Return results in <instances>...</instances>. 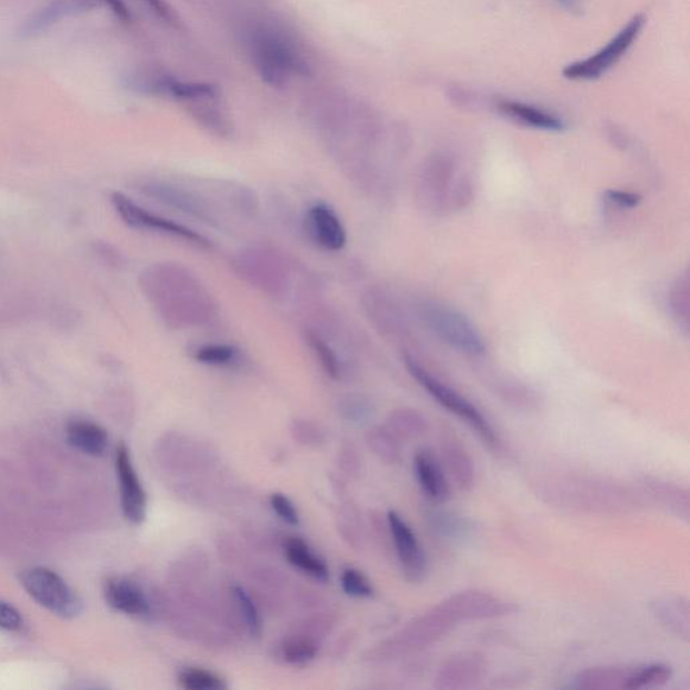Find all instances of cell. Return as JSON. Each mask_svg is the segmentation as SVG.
Returning a JSON list of instances; mask_svg holds the SVG:
<instances>
[{
    "mask_svg": "<svg viewBox=\"0 0 690 690\" xmlns=\"http://www.w3.org/2000/svg\"><path fill=\"white\" fill-rule=\"evenodd\" d=\"M146 299L167 326L182 329L212 322L218 307L206 284L181 263L149 266L139 278Z\"/></svg>",
    "mask_w": 690,
    "mask_h": 690,
    "instance_id": "1",
    "label": "cell"
},
{
    "mask_svg": "<svg viewBox=\"0 0 690 690\" xmlns=\"http://www.w3.org/2000/svg\"><path fill=\"white\" fill-rule=\"evenodd\" d=\"M414 189L418 208L433 218L463 212L474 199L473 176L458 157L446 151L427 158L417 174Z\"/></svg>",
    "mask_w": 690,
    "mask_h": 690,
    "instance_id": "2",
    "label": "cell"
},
{
    "mask_svg": "<svg viewBox=\"0 0 690 690\" xmlns=\"http://www.w3.org/2000/svg\"><path fill=\"white\" fill-rule=\"evenodd\" d=\"M414 312L422 327L454 352L472 359L483 358L487 353L482 332L458 308L441 300L421 299L416 302Z\"/></svg>",
    "mask_w": 690,
    "mask_h": 690,
    "instance_id": "3",
    "label": "cell"
},
{
    "mask_svg": "<svg viewBox=\"0 0 690 690\" xmlns=\"http://www.w3.org/2000/svg\"><path fill=\"white\" fill-rule=\"evenodd\" d=\"M403 364L407 367L408 372L413 377L414 381L420 384L441 408L447 409L449 413L454 414L459 420L466 422L492 451L499 452L500 449H502V442H500L497 430L493 429L489 418L484 416L483 411L480 410L477 404L468 400L467 397L452 388V386L441 381L439 377L434 376V373L430 371L426 364H422L420 360L416 359L413 354L404 353Z\"/></svg>",
    "mask_w": 690,
    "mask_h": 690,
    "instance_id": "4",
    "label": "cell"
},
{
    "mask_svg": "<svg viewBox=\"0 0 690 690\" xmlns=\"http://www.w3.org/2000/svg\"><path fill=\"white\" fill-rule=\"evenodd\" d=\"M288 263L268 247H249L239 251L232 261L238 277L263 293L280 297L289 284Z\"/></svg>",
    "mask_w": 690,
    "mask_h": 690,
    "instance_id": "5",
    "label": "cell"
},
{
    "mask_svg": "<svg viewBox=\"0 0 690 690\" xmlns=\"http://www.w3.org/2000/svg\"><path fill=\"white\" fill-rule=\"evenodd\" d=\"M98 9L109 10L119 21L131 22V12L124 0H50L41 9L24 19L18 30V36L21 38L36 37L52 29L67 18L86 14V12Z\"/></svg>",
    "mask_w": 690,
    "mask_h": 690,
    "instance_id": "6",
    "label": "cell"
},
{
    "mask_svg": "<svg viewBox=\"0 0 690 690\" xmlns=\"http://www.w3.org/2000/svg\"><path fill=\"white\" fill-rule=\"evenodd\" d=\"M24 590L38 604L46 607L57 617L72 619L82 610L78 594L53 571L37 567L28 569L21 576Z\"/></svg>",
    "mask_w": 690,
    "mask_h": 690,
    "instance_id": "7",
    "label": "cell"
},
{
    "mask_svg": "<svg viewBox=\"0 0 690 690\" xmlns=\"http://www.w3.org/2000/svg\"><path fill=\"white\" fill-rule=\"evenodd\" d=\"M111 204L118 217L132 230L162 233V236L183 240V242L201 247V249H211L212 247L211 240L201 236L200 232L176 223L173 220L162 218L160 214L149 212L148 209L137 204L123 193H112Z\"/></svg>",
    "mask_w": 690,
    "mask_h": 690,
    "instance_id": "8",
    "label": "cell"
},
{
    "mask_svg": "<svg viewBox=\"0 0 690 690\" xmlns=\"http://www.w3.org/2000/svg\"><path fill=\"white\" fill-rule=\"evenodd\" d=\"M643 16H636L619 33L588 59L573 62L563 69V76L571 80H594L609 72L629 52L644 27Z\"/></svg>",
    "mask_w": 690,
    "mask_h": 690,
    "instance_id": "9",
    "label": "cell"
},
{
    "mask_svg": "<svg viewBox=\"0 0 690 690\" xmlns=\"http://www.w3.org/2000/svg\"><path fill=\"white\" fill-rule=\"evenodd\" d=\"M252 56L268 84L281 87L300 68L299 56L280 36L261 31L252 41Z\"/></svg>",
    "mask_w": 690,
    "mask_h": 690,
    "instance_id": "10",
    "label": "cell"
},
{
    "mask_svg": "<svg viewBox=\"0 0 690 690\" xmlns=\"http://www.w3.org/2000/svg\"><path fill=\"white\" fill-rule=\"evenodd\" d=\"M141 191L148 198L162 202L163 206L177 209L189 217L217 226L219 223L217 211L208 202V199L194 193L191 189L176 186L172 182L148 181L141 187Z\"/></svg>",
    "mask_w": 690,
    "mask_h": 690,
    "instance_id": "11",
    "label": "cell"
},
{
    "mask_svg": "<svg viewBox=\"0 0 690 690\" xmlns=\"http://www.w3.org/2000/svg\"><path fill=\"white\" fill-rule=\"evenodd\" d=\"M388 522L404 576L410 582L426 581L428 578V559L426 550L418 541L413 529L396 511L389 512Z\"/></svg>",
    "mask_w": 690,
    "mask_h": 690,
    "instance_id": "12",
    "label": "cell"
},
{
    "mask_svg": "<svg viewBox=\"0 0 690 690\" xmlns=\"http://www.w3.org/2000/svg\"><path fill=\"white\" fill-rule=\"evenodd\" d=\"M439 446L441 466L444 468L448 479L459 491H471L474 482H477V467H474L470 452L467 451L454 430L441 427Z\"/></svg>",
    "mask_w": 690,
    "mask_h": 690,
    "instance_id": "13",
    "label": "cell"
},
{
    "mask_svg": "<svg viewBox=\"0 0 690 690\" xmlns=\"http://www.w3.org/2000/svg\"><path fill=\"white\" fill-rule=\"evenodd\" d=\"M364 307L373 324L386 338L408 339L411 334L409 316L388 291L371 289L364 296Z\"/></svg>",
    "mask_w": 690,
    "mask_h": 690,
    "instance_id": "14",
    "label": "cell"
},
{
    "mask_svg": "<svg viewBox=\"0 0 690 690\" xmlns=\"http://www.w3.org/2000/svg\"><path fill=\"white\" fill-rule=\"evenodd\" d=\"M116 466L123 514L131 523H142L148 509V498L124 444L118 447Z\"/></svg>",
    "mask_w": 690,
    "mask_h": 690,
    "instance_id": "15",
    "label": "cell"
},
{
    "mask_svg": "<svg viewBox=\"0 0 690 690\" xmlns=\"http://www.w3.org/2000/svg\"><path fill=\"white\" fill-rule=\"evenodd\" d=\"M489 673V663L478 653L452 657L439 670L434 687L440 690H467L477 688Z\"/></svg>",
    "mask_w": 690,
    "mask_h": 690,
    "instance_id": "16",
    "label": "cell"
},
{
    "mask_svg": "<svg viewBox=\"0 0 690 690\" xmlns=\"http://www.w3.org/2000/svg\"><path fill=\"white\" fill-rule=\"evenodd\" d=\"M306 231L313 243L322 250L337 252L347 244V231L343 221L331 206L316 202L306 214Z\"/></svg>",
    "mask_w": 690,
    "mask_h": 690,
    "instance_id": "17",
    "label": "cell"
},
{
    "mask_svg": "<svg viewBox=\"0 0 690 690\" xmlns=\"http://www.w3.org/2000/svg\"><path fill=\"white\" fill-rule=\"evenodd\" d=\"M413 466L418 486L426 497L437 504L448 502L451 498V483L440 459L429 449H421L414 456Z\"/></svg>",
    "mask_w": 690,
    "mask_h": 690,
    "instance_id": "18",
    "label": "cell"
},
{
    "mask_svg": "<svg viewBox=\"0 0 690 690\" xmlns=\"http://www.w3.org/2000/svg\"><path fill=\"white\" fill-rule=\"evenodd\" d=\"M104 597L111 609L126 616H149L150 603L142 588L128 579L113 578L107 581Z\"/></svg>",
    "mask_w": 690,
    "mask_h": 690,
    "instance_id": "19",
    "label": "cell"
},
{
    "mask_svg": "<svg viewBox=\"0 0 690 690\" xmlns=\"http://www.w3.org/2000/svg\"><path fill=\"white\" fill-rule=\"evenodd\" d=\"M498 110L511 122L541 131H562L566 123L556 113L541 109L523 101L503 100L498 104Z\"/></svg>",
    "mask_w": 690,
    "mask_h": 690,
    "instance_id": "20",
    "label": "cell"
},
{
    "mask_svg": "<svg viewBox=\"0 0 690 690\" xmlns=\"http://www.w3.org/2000/svg\"><path fill=\"white\" fill-rule=\"evenodd\" d=\"M657 620H660L663 627L672 631L674 636L690 639V606L689 600L683 597H663L658 598L651 604Z\"/></svg>",
    "mask_w": 690,
    "mask_h": 690,
    "instance_id": "21",
    "label": "cell"
},
{
    "mask_svg": "<svg viewBox=\"0 0 690 690\" xmlns=\"http://www.w3.org/2000/svg\"><path fill=\"white\" fill-rule=\"evenodd\" d=\"M66 434L69 446L82 453L97 456V458L103 454L109 447V434H107L106 429L91 421L74 420L69 422Z\"/></svg>",
    "mask_w": 690,
    "mask_h": 690,
    "instance_id": "22",
    "label": "cell"
},
{
    "mask_svg": "<svg viewBox=\"0 0 690 690\" xmlns=\"http://www.w3.org/2000/svg\"><path fill=\"white\" fill-rule=\"evenodd\" d=\"M634 667H597L576 676L573 688L584 690H619L627 688V681Z\"/></svg>",
    "mask_w": 690,
    "mask_h": 690,
    "instance_id": "23",
    "label": "cell"
},
{
    "mask_svg": "<svg viewBox=\"0 0 690 690\" xmlns=\"http://www.w3.org/2000/svg\"><path fill=\"white\" fill-rule=\"evenodd\" d=\"M283 552L291 566L300 569L301 572L310 576V578L319 581H327L329 579V569L324 560L320 559L301 538H288L284 541Z\"/></svg>",
    "mask_w": 690,
    "mask_h": 690,
    "instance_id": "24",
    "label": "cell"
},
{
    "mask_svg": "<svg viewBox=\"0 0 690 690\" xmlns=\"http://www.w3.org/2000/svg\"><path fill=\"white\" fill-rule=\"evenodd\" d=\"M430 530L444 541L464 542L474 533V524L470 518L454 512L437 511L429 517Z\"/></svg>",
    "mask_w": 690,
    "mask_h": 690,
    "instance_id": "25",
    "label": "cell"
},
{
    "mask_svg": "<svg viewBox=\"0 0 690 690\" xmlns=\"http://www.w3.org/2000/svg\"><path fill=\"white\" fill-rule=\"evenodd\" d=\"M644 489L657 502H660L677 517L689 519V492L679 484L663 482L660 479H646Z\"/></svg>",
    "mask_w": 690,
    "mask_h": 690,
    "instance_id": "26",
    "label": "cell"
},
{
    "mask_svg": "<svg viewBox=\"0 0 690 690\" xmlns=\"http://www.w3.org/2000/svg\"><path fill=\"white\" fill-rule=\"evenodd\" d=\"M672 668L664 663H646L632 668L627 681L629 690L662 687L672 679Z\"/></svg>",
    "mask_w": 690,
    "mask_h": 690,
    "instance_id": "27",
    "label": "cell"
},
{
    "mask_svg": "<svg viewBox=\"0 0 690 690\" xmlns=\"http://www.w3.org/2000/svg\"><path fill=\"white\" fill-rule=\"evenodd\" d=\"M690 282L689 274L683 273L677 278L669 291V309L673 319L683 331H689L690 322Z\"/></svg>",
    "mask_w": 690,
    "mask_h": 690,
    "instance_id": "28",
    "label": "cell"
},
{
    "mask_svg": "<svg viewBox=\"0 0 690 690\" xmlns=\"http://www.w3.org/2000/svg\"><path fill=\"white\" fill-rule=\"evenodd\" d=\"M303 339H306L307 346L314 354L316 360L320 363L321 369L326 371L329 378L338 381L343 372H341V363L337 352L333 351V348L329 346L318 332L310 331V329L309 331L307 329L306 334H303Z\"/></svg>",
    "mask_w": 690,
    "mask_h": 690,
    "instance_id": "29",
    "label": "cell"
},
{
    "mask_svg": "<svg viewBox=\"0 0 690 690\" xmlns=\"http://www.w3.org/2000/svg\"><path fill=\"white\" fill-rule=\"evenodd\" d=\"M496 390L500 398L506 402L514 404L517 408L531 409L537 407L538 397L528 386L512 381L509 378H497Z\"/></svg>",
    "mask_w": 690,
    "mask_h": 690,
    "instance_id": "30",
    "label": "cell"
},
{
    "mask_svg": "<svg viewBox=\"0 0 690 690\" xmlns=\"http://www.w3.org/2000/svg\"><path fill=\"white\" fill-rule=\"evenodd\" d=\"M192 358L201 364L224 367L237 362L239 350L230 344H204L193 350Z\"/></svg>",
    "mask_w": 690,
    "mask_h": 690,
    "instance_id": "31",
    "label": "cell"
},
{
    "mask_svg": "<svg viewBox=\"0 0 690 690\" xmlns=\"http://www.w3.org/2000/svg\"><path fill=\"white\" fill-rule=\"evenodd\" d=\"M179 686L187 690H223L227 683L211 670L187 668L179 674Z\"/></svg>",
    "mask_w": 690,
    "mask_h": 690,
    "instance_id": "32",
    "label": "cell"
},
{
    "mask_svg": "<svg viewBox=\"0 0 690 690\" xmlns=\"http://www.w3.org/2000/svg\"><path fill=\"white\" fill-rule=\"evenodd\" d=\"M341 588L351 598L367 599L373 594V588L369 579L354 568L344 569L340 579Z\"/></svg>",
    "mask_w": 690,
    "mask_h": 690,
    "instance_id": "33",
    "label": "cell"
},
{
    "mask_svg": "<svg viewBox=\"0 0 690 690\" xmlns=\"http://www.w3.org/2000/svg\"><path fill=\"white\" fill-rule=\"evenodd\" d=\"M392 423L404 436L418 437L427 432L428 423L421 413L413 409H401L392 416Z\"/></svg>",
    "mask_w": 690,
    "mask_h": 690,
    "instance_id": "34",
    "label": "cell"
},
{
    "mask_svg": "<svg viewBox=\"0 0 690 690\" xmlns=\"http://www.w3.org/2000/svg\"><path fill=\"white\" fill-rule=\"evenodd\" d=\"M233 597H236L238 601L239 610L242 612L247 627H249L250 634L252 637L261 636L262 620L254 601H252L249 593L239 586L233 587Z\"/></svg>",
    "mask_w": 690,
    "mask_h": 690,
    "instance_id": "35",
    "label": "cell"
},
{
    "mask_svg": "<svg viewBox=\"0 0 690 690\" xmlns=\"http://www.w3.org/2000/svg\"><path fill=\"white\" fill-rule=\"evenodd\" d=\"M282 654L284 661L291 664H306L314 660L318 648L308 639H291L283 644Z\"/></svg>",
    "mask_w": 690,
    "mask_h": 690,
    "instance_id": "36",
    "label": "cell"
},
{
    "mask_svg": "<svg viewBox=\"0 0 690 690\" xmlns=\"http://www.w3.org/2000/svg\"><path fill=\"white\" fill-rule=\"evenodd\" d=\"M270 504L284 523L290 524V527H299V511H297L294 503L287 496H283L281 492L273 493L270 498Z\"/></svg>",
    "mask_w": 690,
    "mask_h": 690,
    "instance_id": "37",
    "label": "cell"
},
{
    "mask_svg": "<svg viewBox=\"0 0 690 690\" xmlns=\"http://www.w3.org/2000/svg\"><path fill=\"white\" fill-rule=\"evenodd\" d=\"M604 200L612 208L630 211V209L641 206L643 198L637 192L623 191V189H609L604 193Z\"/></svg>",
    "mask_w": 690,
    "mask_h": 690,
    "instance_id": "38",
    "label": "cell"
},
{
    "mask_svg": "<svg viewBox=\"0 0 690 690\" xmlns=\"http://www.w3.org/2000/svg\"><path fill=\"white\" fill-rule=\"evenodd\" d=\"M23 627V618L14 607L0 601V629L19 631Z\"/></svg>",
    "mask_w": 690,
    "mask_h": 690,
    "instance_id": "39",
    "label": "cell"
},
{
    "mask_svg": "<svg viewBox=\"0 0 690 690\" xmlns=\"http://www.w3.org/2000/svg\"><path fill=\"white\" fill-rule=\"evenodd\" d=\"M143 2L148 3L150 8L161 17L170 18L169 10L167 9V4L163 3V0H143Z\"/></svg>",
    "mask_w": 690,
    "mask_h": 690,
    "instance_id": "40",
    "label": "cell"
},
{
    "mask_svg": "<svg viewBox=\"0 0 690 690\" xmlns=\"http://www.w3.org/2000/svg\"><path fill=\"white\" fill-rule=\"evenodd\" d=\"M557 2L562 4L563 8L573 10V9L578 8V6L580 3V0H557Z\"/></svg>",
    "mask_w": 690,
    "mask_h": 690,
    "instance_id": "41",
    "label": "cell"
}]
</instances>
